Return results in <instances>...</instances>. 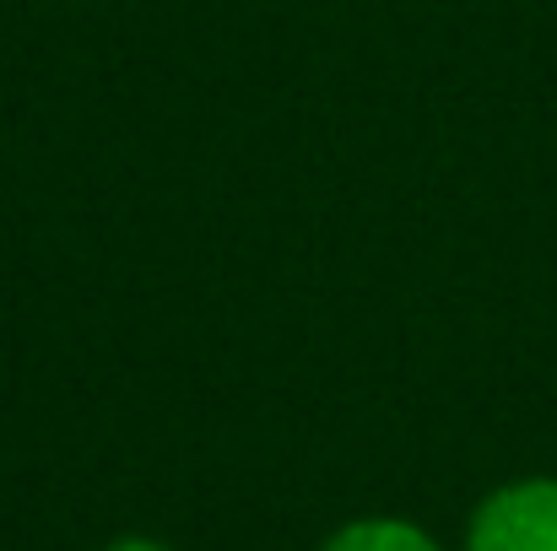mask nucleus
Returning <instances> with one entry per match:
<instances>
[{"label":"nucleus","instance_id":"obj_1","mask_svg":"<svg viewBox=\"0 0 557 551\" xmlns=\"http://www.w3.org/2000/svg\"><path fill=\"white\" fill-rule=\"evenodd\" d=\"M466 551H557V476L487 492L466 525Z\"/></svg>","mask_w":557,"mask_h":551},{"label":"nucleus","instance_id":"obj_2","mask_svg":"<svg viewBox=\"0 0 557 551\" xmlns=\"http://www.w3.org/2000/svg\"><path fill=\"white\" fill-rule=\"evenodd\" d=\"M325 551H444L422 525H411V519H384V514H373V519H352V525H342Z\"/></svg>","mask_w":557,"mask_h":551},{"label":"nucleus","instance_id":"obj_3","mask_svg":"<svg viewBox=\"0 0 557 551\" xmlns=\"http://www.w3.org/2000/svg\"><path fill=\"white\" fill-rule=\"evenodd\" d=\"M109 551H169V547H158V541H141V536H131V541H114Z\"/></svg>","mask_w":557,"mask_h":551}]
</instances>
